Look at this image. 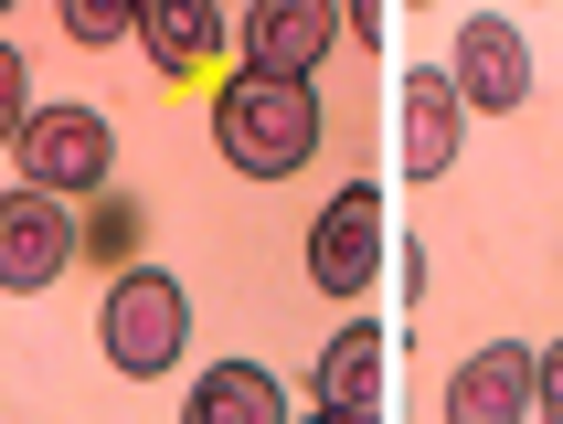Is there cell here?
<instances>
[{"instance_id": "1", "label": "cell", "mask_w": 563, "mask_h": 424, "mask_svg": "<svg viewBox=\"0 0 563 424\" xmlns=\"http://www.w3.org/2000/svg\"><path fill=\"white\" fill-rule=\"evenodd\" d=\"M319 96L309 75H255V64H234L213 86V149L223 170H245V181H298L319 159Z\"/></svg>"}, {"instance_id": "2", "label": "cell", "mask_w": 563, "mask_h": 424, "mask_svg": "<svg viewBox=\"0 0 563 424\" xmlns=\"http://www.w3.org/2000/svg\"><path fill=\"white\" fill-rule=\"evenodd\" d=\"M96 350L128 371V382H170L191 350V287L170 266H150V255H128L118 276H107V298H96Z\"/></svg>"}, {"instance_id": "3", "label": "cell", "mask_w": 563, "mask_h": 424, "mask_svg": "<svg viewBox=\"0 0 563 424\" xmlns=\"http://www.w3.org/2000/svg\"><path fill=\"white\" fill-rule=\"evenodd\" d=\"M22 181L32 191H64V202H96V191L118 181V127H107V107H43L32 96V118H22Z\"/></svg>"}, {"instance_id": "4", "label": "cell", "mask_w": 563, "mask_h": 424, "mask_svg": "<svg viewBox=\"0 0 563 424\" xmlns=\"http://www.w3.org/2000/svg\"><path fill=\"white\" fill-rule=\"evenodd\" d=\"M86 255V234H75V212H64V191H0V298H43L64 266Z\"/></svg>"}, {"instance_id": "5", "label": "cell", "mask_w": 563, "mask_h": 424, "mask_svg": "<svg viewBox=\"0 0 563 424\" xmlns=\"http://www.w3.org/2000/svg\"><path fill=\"white\" fill-rule=\"evenodd\" d=\"M373 276H383V181H341V202H319L309 223V287L362 298Z\"/></svg>"}, {"instance_id": "6", "label": "cell", "mask_w": 563, "mask_h": 424, "mask_svg": "<svg viewBox=\"0 0 563 424\" xmlns=\"http://www.w3.org/2000/svg\"><path fill=\"white\" fill-rule=\"evenodd\" d=\"M341 54V0H245L234 22V64L255 75H319Z\"/></svg>"}, {"instance_id": "7", "label": "cell", "mask_w": 563, "mask_h": 424, "mask_svg": "<svg viewBox=\"0 0 563 424\" xmlns=\"http://www.w3.org/2000/svg\"><path fill=\"white\" fill-rule=\"evenodd\" d=\"M446 75H457V96H468V118H510V107L532 96V43H521V22H510V11H468Z\"/></svg>"}, {"instance_id": "8", "label": "cell", "mask_w": 563, "mask_h": 424, "mask_svg": "<svg viewBox=\"0 0 563 424\" xmlns=\"http://www.w3.org/2000/svg\"><path fill=\"white\" fill-rule=\"evenodd\" d=\"M468 96L457 75H405L394 86V159H405V181H446L457 170V138H468Z\"/></svg>"}, {"instance_id": "9", "label": "cell", "mask_w": 563, "mask_h": 424, "mask_svg": "<svg viewBox=\"0 0 563 424\" xmlns=\"http://www.w3.org/2000/svg\"><path fill=\"white\" fill-rule=\"evenodd\" d=\"M383 361H394L383 319H341L330 350H319V424H373L383 414Z\"/></svg>"}, {"instance_id": "10", "label": "cell", "mask_w": 563, "mask_h": 424, "mask_svg": "<svg viewBox=\"0 0 563 424\" xmlns=\"http://www.w3.org/2000/svg\"><path fill=\"white\" fill-rule=\"evenodd\" d=\"M223 11H234V0H139V32H128V43L181 86V75H202L213 54H234V22H223Z\"/></svg>"}, {"instance_id": "11", "label": "cell", "mask_w": 563, "mask_h": 424, "mask_svg": "<svg viewBox=\"0 0 563 424\" xmlns=\"http://www.w3.org/2000/svg\"><path fill=\"white\" fill-rule=\"evenodd\" d=\"M446 424H532V350L521 339H478L457 382H446Z\"/></svg>"}, {"instance_id": "12", "label": "cell", "mask_w": 563, "mask_h": 424, "mask_svg": "<svg viewBox=\"0 0 563 424\" xmlns=\"http://www.w3.org/2000/svg\"><path fill=\"white\" fill-rule=\"evenodd\" d=\"M181 414L191 424H287V393H277V371H266V361H213L181 393Z\"/></svg>"}, {"instance_id": "13", "label": "cell", "mask_w": 563, "mask_h": 424, "mask_svg": "<svg viewBox=\"0 0 563 424\" xmlns=\"http://www.w3.org/2000/svg\"><path fill=\"white\" fill-rule=\"evenodd\" d=\"M139 223H150V212L128 202V191H96L75 234H86V255H96V266H128V255H139Z\"/></svg>"}, {"instance_id": "14", "label": "cell", "mask_w": 563, "mask_h": 424, "mask_svg": "<svg viewBox=\"0 0 563 424\" xmlns=\"http://www.w3.org/2000/svg\"><path fill=\"white\" fill-rule=\"evenodd\" d=\"M54 11H64L75 43H128L139 32V0H54Z\"/></svg>"}, {"instance_id": "15", "label": "cell", "mask_w": 563, "mask_h": 424, "mask_svg": "<svg viewBox=\"0 0 563 424\" xmlns=\"http://www.w3.org/2000/svg\"><path fill=\"white\" fill-rule=\"evenodd\" d=\"M22 118H32V64H22V43H0V149L22 138Z\"/></svg>"}, {"instance_id": "16", "label": "cell", "mask_w": 563, "mask_h": 424, "mask_svg": "<svg viewBox=\"0 0 563 424\" xmlns=\"http://www.w3.org/2000/svg\"><path fill=\"white\" fill-rule=\"evenodd\" d=\"M532 414L563 424V339H553V350H532Z\"/></svg>"}, {"instance_id": "17", "label": "cell", "mask_w": 563, "mask_h": 424, "mask_svg": "<svg viewBox=\"0 0 563 424\" xmlns=\"http://www.w3.org/2000/svg\"><path fill=\"white\" fill-rule=\"evenodd\" d=\"M341 22H351V43H383V22H394V0H341Z\"/></svg>"}, {"instance_id": "18", "label": "cell", "mask_w": 563, "mask_h": 424, "mask_svg": "<svg viewBox=\"0 0 563 424\" xmlns=\"http://www.w3.org/2000/svg\"><path fill=\"white\" fill-rule=\"evenodd\" d=\"M0 22H11V0H0Z\"/></svg>"}]
</instances>
